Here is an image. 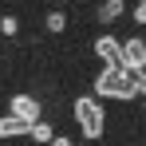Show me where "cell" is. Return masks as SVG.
I'll list each match as a JSON object with an SVG mask.
<instances>
[{"instance_id":"7a4b0ae2","label":"cell","mask_w":146,"mask_h":146,"mask_svg":"<svg viewBox=\"0 0 146 146\" xmlns=\"http://www.w3.org/2000/svg\"><path fill=\"white\" fill-rule=\"evenodd\" d=\"M75 122H79L83 138H103V130H107V115H103L99 95H79V99H75Z\"/></svg>"},{"instance_id":"8fae6325","label":"cell","mask_w":146,"mask_h":146,"mask_svg":"<svg viewBox=\"0 0 146 146\" xmlns=\"http://www.w3.org/2000/svg\"><path fill=\"white\" fill-rule=\"evenodd\" d=\"M130 16H134V24H146V4H138V8H134Z\"/></svg>"},{"instance_id":"9c48e42d","label":"cell","mask_w":146,"mask_h":146,"mask_svg":"<svg viewBox=\"0 0 146 146\" xmlns=\"http://www.w3.org/2000/svg\"><path fill=\"white\" fill-rule=\"evenodd\" d=\"M32 138H36V142H51V138H55V130L40 119V122H32Z\"/></svg>"},{"instance_id":"5b68a950","label":"cell","mask_w":146,"mask_h":146,"mask_svg":"<svg viewBox=\"0 0 146 146\" xmlns=\"http://www.w3.org/2000/svg\"><path fill=\"white\" fill-rule=\"evenodd\" d=\"M8 115H16V119H24V122H40V103L32 95H12Z\"/></svg>"},{"instance_id":"7c38bea8","label":"cell","mask_w":146,"mask_h":146,"mask_svg":"<svg viewBox=\"0 0 146 146\" xmlns=\"http://www.w3.org/2000/svg\"><path fill=\"white\" fill-rule=\"evenodd\" d=\"M51 146H71V138H67V134H55V138H51Z\"/></svg>"},{"instance_id":"30bf717a","label":"cell","mask_w":146,"mask_h":146,"mask_svg":"<svg viewBox=\"0 0 146 146\" xmlns=\"http://www.w3.org/2000/svg\"><path fill=\"white\" fill-rule=\"evenodd\" d=\"M0 32H4V36H16V32H20V20H16V16H4V20H0Z\"/></svg>"},{"instance_id":"3957f363","label":"cell","mask_w":146,"mask_h":146,"mask_svg":"<svg viewBox=\"0 0 146 146\" xmlns=\"http://www.w3.org/2000/svg\"><path fill=\"white\" fill-rule=\"evenodd\" d=\"M122 67L134 75L146 71V40L142 36H130V40H122Z\"/></svg>"},{"instance_id":"ba28073f","label":"cell","mask_w":146,"mask_h":146,"mask_svg":"<svg viewBox=\"0 0 146 146\" xmlns=\"http://www.w3.org/2000/svg\"><path fill=\"white\" fill-rule=\"evenodd\" d=\"M44 28H48L51 36H59V32H63V28H67V16H63V12H59V8H55V12H48V16H44Z\"/></svg>"},{"instance_id":"4fadbf2b","label":"cell","mask_w":146,"mask_h":146,"mask_svg":"<svg viewBox=\"0 0 146 146\" xmlns=\"http://www.w3.org/2000/svg\"><path fill=\"white\" fill-rule=\"evenodd\" d=\"M138 4H146V0H138Z\"/></svg>"},{"instance_id":"8992f818","label":"cell","mask_w":146,"mask_h":146,"mask_svg":"<svg viewBox=\"0 0 146 146\" xmlns=\"http://www.w3.org/2000/svg\"><path fill=\"white\" fill-rule=\"evenodd\" d=\"M24 134H32V122L16 119V115H4L0 119V138H24Z\"/></svg>"},{"instance_id":"52a82bcc","label":"cell","mask_w":146,"mask_h":146,"mask_svg":"<svg viewBox=\"0 0 146 146\" xmlns=\"http://www.w3.org/2000/svg\"><path fill=\"white\" fill-rule=\"evenodd\" d=\"M122 12H126V0H103L95 16H99V24H115Z\"/></svg>"},{"instance_id":"277c9868","label":"cell","mask_w":146,"mask_h":146,"mask_svg":"<svg viewBox=\"0 0 146 146\" xmlns=\"http://www.w3.org/2000/svg\"><path fill=\"white\" fill-rule=\"evenodd\" d=\"M91 51H95L103 63H122V40H119V36H111V32H103Z\"/></svg>"},{"instance_id":"6da1fadb","label":"cell","mask_w":146,"mask_h":146,"mask_svg":"<svg viewBox=\"0 0 146 146\" xmlns=\"http://www.w3.org/2000/svg\"><path fill=\"white\" fill-rule=\"evenodd\" d=\"M95 95L99 99H122V103H134L138 99V75L126 71L122 63H103L95 75Z\"/></svg>"}]
</instances>
